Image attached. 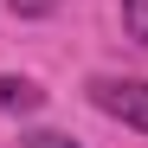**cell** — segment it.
<instances>
[{
  "mask_svg": "<svg viewBox=\"0 0 148 148\" xmlns=\"http://www.w3.org/2000/svg\"><path fill=\"white\" fill-rule=\"evenodd\" d=\"M19 148H77V142L58 135V129H26V135H19Z\"/></svg>",
  "mask_w": 148,
  "mask_h": 148,
  "instance_id": "277c9868",
  "label": "cell"
},
{
  "mask_svg": "<svg viewBox=\"0 0 148 148\" xmlns=\"http://www.w3.org/2000/svg\"><path fill=\"white\" fill-rule=\"evenodd\" d=\"M122 26L135 45H148V0H122Z\"/></svg>",
  "mask_w": 148,
  "mask_h": 148,
  "instance_id": "3957f363",
  "label": "cell"
},
{
  "mask_svg": "<svg viewBox=\"0 0 148 148\" xmlns=\"http://www.w3.org/2000/svg\"><path fill=\"white\" fill-rule=\"evenodd\" d=\"M90 103L148 135V77H90Z\"/></svg>",
  "mask_w": 148,
  "mask_h": 148,
  "instance_id": "6da1fadb",
  "label": "cell"
},
{
  "mask_svg": "<svg viewBox=\"0 0 148 148\" xmlns=\"http://www.w3.org/2000/svg\"><path fill=\"white\" fill-rule=\"evenodd\" d=\"M7 7H13L19 19H45V13H58V0H7Z\"/></svg>",
  "mask_w": 148,
  "mask_h": 148,
  "instance_id": "5b68a950",
  "label": "cell"
},
{
  "mask_svg": "<svg viewBox=\"0 0 148 148\" xmlns=\"http://www.w3.org/2000/svg\"><path fill=\"white\" fill-rule=\"evenodd\" d=\"M45 103V90L32 77H0V116H32Z\"/></svg>",
  "mask_w": 148,
  "mask_h": 148,
  "instance_id": "7a4b0ae2",
  "label": "cell"
}]
</instances>
